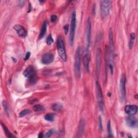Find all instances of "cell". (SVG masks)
<instances>
[{"instance_id":"27","label":"cell","mask_w":138,"mask_h":138,"mask_svg":"<svg viewBox=\"0 0 138 138\" xmlns=\"http://www.w3.org/2000/svg\"><path fill=\"white\" fill-rule=\"evenodd\" d=\"M53 43V39L51 35L49 36L46 39V44L48 45H51Z\"/></svg>"},{"instance_id":"14","label":"cell","mask_w":138,"mask_h":138,"mask_svg":"<svg viewBox=\"0 0 138 138\" xmlns=\"http://www.w3.org/2000/svg\"><path fill=\"white\" fill-rule=\"evenodd\" d=\"M125 112L129 116H134L137 112V107L135 105H128L125 106Z\"/></svg>"},{"instance_id":"31","label":"cell","mask_w":138,"mask_h":138,"mask_svg":"<svg viewBox=\"0 0 138 138\" xmlns=\"http://www.w3.org/2000/svg\"><path fill=\"white\" fill-rule=\"evenodd\" d=\"M64 32H65V34L66 35L68 34V32H69V25H68V24H67V25L65 26H64Z\"/></svg>"},{"instance_id":"13","label":"cell","mask_w":138,"mask_h":138,"mask_svg":"<svg viewBox=\"0 0 138 138\" xmlns=\"http://www.w3.org/2000/svg\"><path fill=\"white\" fill-rule=\"evenodd\" d=\"M14 30L16 32V33L21 37H26L27 35V32L26 29L23 26L17 24L14 27Z\"/></svg>"},{"instance_id":"33","label":"cell","mask_w":138,"mask_h":138,"mask_svg":"<svg viewBox=\"0 0 138 138\" xmlns=\"http://www.w3.org/2000/svg\"><path fill=\"white\" fill-rule=\"evenodd\" d=\"M19 2V6L21 7H23L24 5V3H25V1H20Z\"/></svg>"},{"instance_id":"22","label":"cell","mask_w":138,"mask_h":138,"mask_svg":"<svg viewBox=\"0 0 138 138\" xmlns=\"http://www.w3.org/2000/svg\"><path fill=\"white\" fill-rule=\"evenodd\" d=\"M2 105H3V106L4 108V110L5 111V114L8 116H9V113H10V111H9V107L8 106V104L7 103L5 100H3L2 102Z\"/></svg>"},{"instance_id":"6","label":"cell","mask_w":138,"mask_h":138,"mask_svg":"<svg viewBox=\"0 0 138 138\" xmlns=\"http://www.w3.org/2000/svg\"><path fill=\"white\" fill-rule=\"evenodd\" d=\"M23 75L29 79L30 82H36V71L33 66L28 67L23 72Z\"/></svg>"},{"instance_id":"34","label":"cell","mask_w":138,"mask_h":138,"mask_svg":"<svg viewBox=\"0 0 138 138\" xmlns=\"http://www.w3.org/2000/svg\"><path fill=\"white\" fill-rule=\"evenodd\" d=\"M38 137H43V135L42 133H39V135H38Z\"/></svg>"},{"instance_id":"8","label":"cell","mask_w":138,"mask_h":138,"mask_svg":"<svg viewBox=\"0 0 138 138\" xmlns=\"http://www.w3.org/2000/svg\"><path fill=\"white\" fill-rule=\"evenodd\" d=\"M111 1L109 0H103L100 1V11L102 18L107 16L110 11Z\"/></svg>"},{"instance_id":"28","label":"cell","mask_w":138,"mask_h":138,"mask_svg":"<svg viewBox=\"0 0 138 138\" xmlns=\"http://www.w3.org/2000/svg\"><path fill=\"white\" fill-rule=\"evenodd\" d=\"M53 133V129H50V130L49 131L44 135L45 137H50L52 136V134Z\"/></svg>"},{"instance_id":"15","label":"cell","mask_w":138,"mask_h":138,"mask_svg":"<svg viewBox=\"0 0 138 138\" xmlns=\"http://www.w3.org/2000/svg\"><path fill=\"white\" fill-rule=\"evenodd\" d=\"M126 122L128 126L135 128L137 126V120L134 116H129L126 118Z\"/></svg>"},{"instance_id":"5","label":"cell","mask_w":138,"mask_h":138,"mask_svg":"<svg viewBox=\"0 0 138 138\" xmlns=\"http://www.w3.org/2000/svg\"><path fill=\"white\" fill-rule=\"evenodd\" d=\"M96 90H97V101H98V107L101 112H103L104 110V102L103 95L102 89L99 83L97 81L96 82Z\"/></svg>"},{"instance_id":"17","label":"cell","mask_w":138,"mask_h":138,"mask_svg":"<svg viewBox=\"0 0 138 138\" xmlns=\"http://www.w3.org/2000/svg\"><path fill=\"white\" fill-rule=\"evenodd\" d=\"M47 22L46 21H44L43 24V25H42L41 30H40V34H39V36H38L39 39H41L46 34V30H47Z\"/></svg>"},{"instance_id":"32","label":"cell","mask_w":138,"mask_h":138,"mask_svg":"<svg viewBox=\"0 0 138 138\" xmlns=\"http://www.w3.org/2000/svg\"><path fill=\"white\" fill-rule=\"evenodd\" d=\"M30 55H31V53L30 52H27V53L26 54V56H25V57H24V61H27L30 57Z\"/></svg>"},{"instance_id":"24","label":"cell","mask_w":138,"mask_h":138,"mask_svg":"<svg viewBox=\"0 0 138 138\" xmlns=\"http://www.w3.org/2000/svg\"><path fill=\"white\" fill-rule=\"evenodd\" d=\"M31 113V111L29 110V109H26V110H23L22 111L19 115V117L20 118H22V117H25L26 116L30 114V113Z\"/></svg>"},{"instance_id":"19","label":"cell","mask_w":138,"mask_h":138,"mask_svg":"<svg viewBox=\"0 0 138 138\" xmlns=\"http://www.w3.org/2000/svg\"><path fill=\"white\" fill-rule=\"evenodd\" d=\"M135 39V33H131V35H130V38H129V43H128V47H129V49H132V47H133V46L134 45Z\"/></svg>"},{"instance_id":"29","label":"cell","mask_w":138,"mask_h":138,"mask_svg":"<svg viewBox=\"0 0 138 138\" xmlns=\"http://www.w3.org/2000/svg\"><path fill=\"white\" fill-rule=\"evenodd\" d=\"M98 126L99 130L101 131L103 129V125H102V119L100 116H99L98 118Z\"/></svg>"},{"instance_id":"21","label":"cell","mask_w":138,"mask_h":138,"mask_svg":"<svg viewBox=\"0 0 138 138\" xmlns=\"http://www.w3.org/2000/svg\"><path fill=\"white\" fill-rule=\"evenodd\" d=\"M2 126L4 129V131L5 132V133L8 137H14L15 136L12 134V133L9 131V129L5 126V125L2 123H1Z\"/></svg>"},{"instance_id":"12","label":"cell","mask_w":138,"mask_h":138,"mask_svg":"<svg viewBox=\"0 0 138 138\" xmlns=\"http://www.w3.org/2000/svg\"><path fill=\"white\" fill-rule=\"evenodd\" d=\"M101 51L100 49H98L97 50L96 53V68H97V75H99L100 69H101Z\"/></svg>"},{"instance_id":"25","label":"cell","mask_w":138,"mask_h":138,"mask_svg":"<svg viewBox=\"0 0 138 138\" xmlns=\"http://www.w3.org/2000/svg\"><path fill=\"white\" fill-rule=\"evenodd\" d=\"M33 109L36 112H41L44 111V107L41 105H36L33 107Z\"/></svg>"},{"instance_id":"2","label":"cell","mask_w":138,"mask_h":138,"mask_svg":"<svg viewBox=\"0 0 138 138\" xmlns=\"http://www.w3.org/2000/svg\"><path fill=\"white\" fill-rule=\"evenodd\" d=\"M81 55L82 50L80 47H78L76 51L74 64V71L77 78H79L81 76Z\"/></svg>"},{"instance_id":"9","label":"cell","mask_w":138,"mask_h":138,"mask_svg":"<svg viewBox=\"0 0 138 138\" xmlns=\"http://www.w3.org/2000/svg\"><path fill=\"white\" fill-rule=\"evenodd\" d=\"M92 33V25L91 20L88 17L86 22V49H88L90 46L91 39Z\"/></svg>"},{"instance_id":"3","label":"cell","mask_w":138,"mask_h":138,"mask_svg":"<svg viewBox=\"0 0 138 138\" xmlns=\"http://www.w3.org/2000/svg\"><path fill=\"white\" fill-rule=\"evenodd\" d=\"M76 14L75 11H74L72 12L71 15L70 30L69 37V42L71 46H72L74 45L75 33H76Z\"/></svg>"},{"instance_id":"23","label":"cell","mask_w":138,"mask_h":138,"mask_svg":"<svg viewBox=\"0 0 138 138\" xmlns=\"http://www.w3.org/2000/svg\"><path fill=\"white\" fill-rule=\"evenodd\" d=\"M107 134L109 137H113L114 136L113 135L112 132L111 130V122L110 120H109L107 125Z\"/></svg>"},{"instance_id":"10","label":"cell","mask_w":138,"mask_h":138,"mask_svg":"<svg viewBox=\"0 0 138 138\" xmlns=\"http://www.w3.org/2000/svg\"><path fill=\"white\" fill-rule=\"evenodd\" d=\"M90 55L89 53V51L88 49H85V54L84 55L83 58V65L84 67L85 68V70L86 72L88 73L90 69H89V63H90Z\"/></svg>"},{"instance_id":"20","label":"cell","mask_w":138,"mask_h":138,"mask_svg":"<svg viewBox=\"0 0 138 138\" xmlns=\"http://www.w3.org/2000/svg\"><path fill=\"white\" fill-rule=\"evenodd\" d=\"M63 106L62 104L60 103H55L52 105V110L56 112H59L63 109Z\"/></svg>"},{"instance_id":"4","label":"cell","mask_w":138,"mask_h":138,"mask_svg":"<svg viewBox=\"0 0 138 138\" xmlns=\"http://www.w3.org/2000/svg\"><path fill=\"white\" fill-rule=\"evenodd\" d=\"M57 46L58 53L61 59L64 62H67V55L65 49L63 40L61 37H58L57 40Z\"/></svg>"},{"instance_id":"16","label":"cell","mask_w":138,"mask_h":138,"mask_svg":"<svg viewBox=\"0 0 138 138\" xmlns=\"http://www.w3.org/2000/svg\"><path fill=\"white\" fill-rule=\"evenodd\" d=\"M85 129V121L83 119H82L80 121V123L78 126V133H77V137H81L83 136L84 134Z\"/></svg>"},{"instance_id":"18","label":"cell","mask_w":138,"mask_h":138,"mask_svg":"<svg viewBox=\"0 0 138 138\" xmlns=\"http://www.w3.org/2000/svg\"><path fill=\"white\" fill-rule=\"evenodd\" d=\"M109 42H110V47H111V49L112 50H113V49H114V41H113V31L111 28L110 29V32H109Z\"/></svg>"},{"instance_id":"11","label":"cell","mask_w":138,"mask_h":138,"mask_svg":"<svg viewBox=\"0 0 138 138\" xmlns=\"http://www.w3.org/2000/svg\"><path fill=\"white\" fill-rule=\"evenodd\" d=\"M54 56L51 53H46L44 54L41 58V62L44 65H49L53 62Z\"/></svg>"},{"instance_id":"7","label":"cell","mask_w":138,"mask_h":138,"mask_svg":"<svg viewBox=\"0 0 138 138\" xmlns=\"http://www.w3.org/2000/svg\"><path fill=\"white\" fill-rule=\"evenodd\" d=\"M126 78L125 74H123L121 76L120 80V99L122 103H124L126 100Z\"/></svg>"},{"instance_id":"1","label":"cell","mask_w":138,"mask_h":138,"mask_svg":"<svg viewBox=\"0 0 138 138\" xmlns=\"http://www.w3.org/2000/svg\"><path fill=\"white\" fill-rule=\"evenodd\" d=\"M105 59L107 66L110 69L111 74L113 75L114 72V55H113V50H112L109 46H106L105 50Z\"/></svg>"},{"instance_id":"26","label":"cell","mask_w":138,"mask_h":138,"mask_svg":"<svg viewBox=\"0 0 138 138\" xmlns=\"http://www.w3.org/2000/svg\"><path fill=\"white\" fill-rule=\"evenodd\" d=\"M55 118V116L53 114H51V113H49V114H47L45 116V119L46 121H50V122H52L54 120Z\"/></svg>"},{"instance_id":"30","label":"cell","mask_w":138,"mask_h":138,"mask_svg":"<svg viewBox=\"0 0 138 138\" xmlns=\"http://www.w3.org/2000/svg\"><path fill=\"white\" fill-rule=\"evenodd\" d=\"M57 16L56 15H52L51 16V22L54 23V22H55L57 21Z\"/></svg>"}]
</instances>
